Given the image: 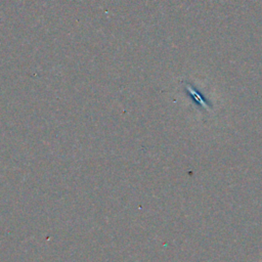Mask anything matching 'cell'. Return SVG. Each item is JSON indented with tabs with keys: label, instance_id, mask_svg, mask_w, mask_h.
Returning <instances> with one entry per match:
<instances>
[{
	"label": "cell",
	"instance_id": "6da1fadb",
	"mask_svg": "<svg viewBox=\"0 0 262 262\" xmlns=\"http://www.w3.org/2000/svg\"><path fill=\"white\" fill-rule=\"evenodd\" d=\"M189 92L192 93V95L194 96V99H196V101H198L199 103H200L201 105L204 106V108H206V106H207V103H206V101H204L203 99H202V97L199 95V94L197 93L196 91H194V89H191V88H189Z\"/></svg>",
	"mask_w": 262,
	"mask_h": 262
}]
</instances>
